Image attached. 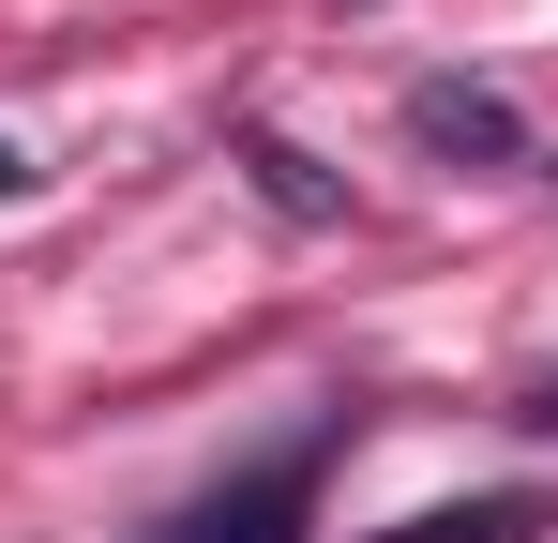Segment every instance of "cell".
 <instances>
[{
    "instance_id": "obj_1",
    "label": "cell",
    "mask_w": 558,
    "mask_h": 543,
    "mask_svg": "<svg viewBox=\"0 0 558 543\" xmlns=\"http://www.w3.org/2000/svg\"><path fill=\"white\" fill-rule=\"evenodd\" d=\"M332 438H348V408H317L287 452H257V468H227L211 498H182L151 543H302V514H317V468H332Z\"/></svg>"
},
{
    "instance_id": "obj_2",
    "label": "cell",
    "mask_w": 558,
    "mask_h": 543,
    "mask_svg": "<svg viewBox=\"0 0 558 543\" xmlns=\"http://www.w3.org/2000/svg\"><path fill=\"white\" fill-rule=\"evenodd\" d=\"M408 136H423L438 167H529V121L483 76H408Z\"/></svg>"
},
{
    "instance_id": "obj_3",
    "label": "cell",
    "mask_w": 558,
    "mask_h": 543,
    "mask_svg": "<svg viewBox=\"0 0 558 543\" xmlns=\"http://www.w3.org/2000/svg\"><path fill=\"white\" fill-rule=\"evenodd\" d=\"M227 152H242V181H257V196H272L287 227H332V212H348V181L317 167V152H302V136H272V121H242V136H227Z\"/></svg>"
},
{
    "instance_id": "obj_4",
    "label": "cell",
    "mask_w": 558,
    "mask_h": 543,
    "mask_svg": "<svg viewBox=\"0 0 558 543\" xmlns=\"http://www.w3.org/2000/svg\"><path fill=\"white\" fill-rule=\"evenodd\" d=\"M529 529H544V498H438V514H408L377 543H529Z\"/></svg>"
},
{
    "instance_id": "obj_5",
    "label": "cell",
    "mask_w": 558,
    "mask_h": 543,
    "mask_svg": "<svg viewBox=\"0 0 558 543\" xmlns=\"http://www.w3.org/2000/svg\"><path fill=\"white\" fill-rule=\"evenodd\" d=\"M513 423H529V438H558V377H529V393H513Z\"/></svg>"
},
{
    "instance_id": "obj_6",
    "label": "cell",
    "mask_w": 558,
    "mask_h": 543,
    "mask_svg": "<svg viewBox=\"0 0 558 543\" xmlns=\"http://www.w3.org/2000/svg\"><path fill=\"white\" fill-rule=\"evenodd\" d=\"M15 181H31V167H15V152H0V196H15Z\"/></svg>"
}]
</instances>
